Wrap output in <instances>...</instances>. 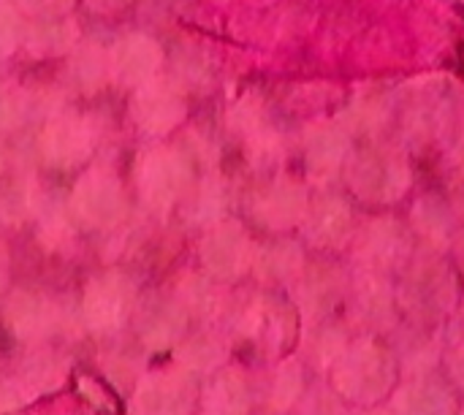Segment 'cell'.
Listing matches in <instances>:
<instances>
[{"label": "cell", "mask_w": 464, "mask_h": 415, "mask_svg": "<svg viewBox=\"0 0 464 415\" xmlns=\"http://www.w3.org/2000/svg\"><path fill=\"white\" fill-rule=\"evenodd\" d=\"M326 381L348 408H370L389 402L402 381V370L389 340L353 334Z\"/></svg>", "instance_id": "6da1fadb"}, {"label": "cell", "mask_w": 464, "mask_h": 415, "mask_svg": "<svg viewBox=\"0 0 464 415\" xmlns=\"http://www.w3.org/2000/svg\"><path fill=\"white\" fill-rule=\"evenodd\" d=\"M307 198L299 188H280L272 190L266 198H261L256 204V217L264 228L269 231H288L302 226L304 215H307Z\"/></svg>", "instance_id": "ffe728a7"}, {"label": "cell", "mask_w": 464, "mask_h": 415, "mask_svg": "<svg viewBox=\"0 0 464 415\" xmlns=\"http://www.w3.org/2000/svg\"><path fill=\"white\" fill-rule=\"evenodd\" d=\"M440 372L446 375V381L454 386V391L464 400V332H459L451 340H446Z\"/></svg>", "instance_id": "83f0119b"}, {"label": "cell", "mask_w": 464, "mask_h": 415, "mask_svg": "<svg viewBox=\"0 0 464 415\" xmlns=\"http://www.w3.org/2000/svg\"><path fill=\"white\" fill-rule=\"evenodd\" d=\"M348 415H394V410L389 408V402H383V405H370V408H351Z\"/></svg>", "instance_id": "1f68e13d"}, {"label": "cell", "mask_w": 464, "mask_h": 415, "mask_svg": "<svg viewBox=\"0 0 464 415\" xmlns=\"http://www.w3.org/2000/svg\"><path fill=\"white\" fill-rule=\"evenodd\" d=\"M19 98L8 90H0V125H14L19 120Z\"/></svg>", "instance_id": "f546056e"}, {"label": "cell", "mask_w": 464, "mask_h": 415, "mask_svg": "<svg viewBox=\"0 0 464 415\" xmlns=\"http://www.w3.org/2000/svg\"><path fill=\"white\" fill-rule=\"evenodd\" d=\"M353 334H370L389 340L402 326V310L397 302V285L386 275L356 272L345 296V318Z\"/></svg>", "instance_id": "277c9868"}, {"label": "cell", "mask_w": 464, "mask_h": 415, "mask_svg": "<svg viewBox=\"0 0 464 415\" xmlns=\"http://www.w3.org/2000/svg\"><path fill=\"white\" fill-rule=\"evenodd\" d=\"M27 5H33V8H60V5H65L68 0H24Z\"/></svg>", "instance_id": "d6a6232c"}, {"label": "cell", "mask_w": 464, "mask_h": 415, "mask_svg": "<svg viewBox=\"0 0 464 415\" xmlns=\"http://www.w3.org/2000/svg\"><path fill=\"white\" fill-rule=\"evenodd\" d=\"M389 343L400 359L402 378L440 372L443 351H446V337L440 334V329H427L402 321V326L389 337Z\"/></svg>", "instance_id": "5bb4252c"}, {"label": "cell", "mask_w": 464, "mask_h": 415, "mask_svg": "<svg viewBox=\"0 0 464 415\" xmlns=\"http://www.w3.org/2000/svg\"><path fill=\"white\" fill-rule=\"evenodd\" d=\"M359 272H375L392 277L413 261V236L397 220H375L364 228H356L351 242Z\"/></svg>", "instance_id": "5b68a950"}, {"label": "cell", "mask_w": 464, "mask_h": 415, "mask_svg": "<svg viewBox=\"0 0 464 415\" xmlns=\"http://www.w3.org/2000/svg\"><path fill=\"white\" fill-rule=\"evenodd\" d=\"M33 394L24 389V383L19 378H11V381H0V413H8V410H16L22 408L24 402H30Z\"/></svg>", "instance_id": "f1b7e54d"}, {"label": "cell", "mask_w": 464, "mask_h": 415, "mask_svg": "<svg viewBox=\"0 0 464 415\" xmlns=\"http://www.w3.org/2000/svg\"><path fill=\"white\" fill-rule=\"evenodd\" d=\"M16 41V19L11 11L0 8V49H8Z\"/></svg>", "instance_id": "4dcf8cb0"}, {"label": "cell", "mask_w": 464, "mask_h": 415, "mask_svg": "<svg viewBox=\"0 0 464 415\" xmlns=\"http://www.w3.org/2000/svg\"><path fill=\"white\" fill-rule=\"evenodd\" d=\"M459 405L462 397L443 372L405 375L389 397L394 415H459Z\"/></svg>", "instance_id": "30bf717a"}, {"label": "cell", "mask_w": 464, "mask_h": 415, "mask_svg": "<svg viewBox=\"0 0 464 415\" xmlns=\"http://www.w3.org/2000/svg\"><path fill=\"white\" fill-rule=\"evenodd\" d=\"M5 321L16 340L33 343V340L46 337L54 329L57 313L49 304V299L38 294H16L5 307Z\"/></svg>", "instance_id": "e0dca14e"}, {"label": "cell", "mask_w": 464, "mask_h": 415, "mask_svg": "<svg viewBox=\"0 0 464 415\" xmlns=\"http://www.w3.org/2000/svg\"><path fill=\"white\" fill-rule=\"evenodd\" d=\"M46 139H49V147H57L54 158H65V163H73V158L82 150H87V136L76 125H71V122L54 125Z\"/></svg>", "instance_id": "4316f807"}, {"label": "cell", "mask_w": 464, "mask_h": 415, "mask_svg": "<svg viewBox=\"0 0 464 415\" xmlns=\"http://www.w3.org/2000/svg\"><path fill=\"white\" fill-rule=\"evenodd\" d=\"M304 264H307V258H304V250L299 245L277 242V245H269V247H256L253 272L266 285L291 288V283L299 277Z\"/></svg>", "instance_id": "d6986e66"}, {"label": "cell", "mask_w": 464, "mask_h": 415, "mask_svg": "<svg viewBox=\"0 0 464 415\" xmlns=\"http://www.w3.org/2000/svg\"><path fill=\"white\" fill-rule=\"evenodd\" d=\"M141 120L152 128L158 125H169L174 122L177 117V101L169 95V92H158V90H150V92H141Z\"/></svg>", "instance_id": "484cf974"}, {"label": "cell", "mask_w": 464, "mask_h": 415, "mask_svg": "<svg viewBox=\"0 0 464 415\" xmlns=\"http://www.w3.org/2000/svg\"><path fill=\"white\" fill-rule=\"evenodd\" d=\"M397 302L402 318L416 326L440 329L462 304V285L457 272L440 256H424L402 269Z\"/></svg>", "instance_id": "3957f363"}, {"label": "cell", "mask_w": 464, "mask_h": 415, "mask_svg": "<svg viewBox=\"0 0 464 415\" xmlns=\"http://www.w3.org/2000/svg\"><path fill=\"white\" fill-rule=\"evenodd\" d=\"M24 389L35 397V394H46L52 389H57L65 378V364L54 356V353H35L22 372L16 375Z\"/></svg>", "instance_id": "603a6c76"}, {"label": "cell", "mask_w": 464, "mask_h": 415, "mask_svg": "<svg viewBox=\"0 0 464 415\" xmlns=\"http://www.w3.org/2000/svg\"><path fill=\"white\" fill-rule=\"evenodd\" d=\"M304 239L324 253L343 250L356 236V220L345 201L340 198H324L318 204L307 207V215L302 220Z\"/></svg>", "instance_id": "4fadbf2b"}, {"label": "cell", "mask_w": 464, "mask_h": 415, "mask_svg": "<svg viewBox=\"0 0 464 415\" xmlns=\"http://www.w3.org/2000/svg\"><path fill=\"white\" fill-rule=\"evenodd\" d=\"M76 209L90 226H111L122 215V196L114 179L95 174L87 182L79 185L76 190Z\"/></svg>", "instance_id": "ac0fdd59"}, {"label": "cell", "mask_w": 464, "mask_h": 415, "mask_svg": "<svg viewBox=\"0 0 464 415\" xmlns=\"http://www.w3.org/2000/svg\"><path fill=\"white\" fill-rule=\"evenodd\" d=\"M130 304H133L130 283L120 275H103L87 285L82 299V315L92 332L109 334L125 323Z\"/></svg>", "instance_id": "7c38bea8"}, {"label": "cell", "mask_w": 464, "mask_h": 415, "mask_svg": "<svg viewBox=\"0 0 464 415\" xmlns=\"http://www.w3.org/2000/svg\"><path fill=\"white\" fill-rule=\"evenodd\" d=\"M258 410L256 375L239 364H226L201 386V415H253Z\"/></svg>", "instance_id": "9c48e42d"}, {"label": "cell", "mask_w": 464, "mask_h": 415, "mask_svg": "<svg viewBox=\"0 0 464 415\" xmlns=\"http://www.w3.org/2000/svg\"><path fill=\"white\" fill-rule=\"evenodd\" d=\"M201 402V389L185 370L163 367L144 375L133 391L136 415H196Z\"/></svg>", "instance_id": "8992f818"}, {"label": "cell", "mask_w": 464, "mask_h": 415, "mask_svg": "<svg viewBox=\"0 0 464 415\" xmlns=\"http://www.w3.org/2000/svg\"><path fill=\"white\" fill-rule=\"evenodd\" d=\"M351 340H353V332L345 321L326 318V321L304 326V334H302L296 353L315 378H326Z\"/></svg>", "instance_id": "9a60e30c"}, {"label": "cell", "mask_w": 464, "mask_h": 415, "mask_svg": "<svg viewBox=\"0 0 464 415\" xmlns=\"http://www.w3.org/2000/svg\"><path fill=\"white\" fill-rule=\"evenodd\" d=\"M459 415H464V400H462V405H459Z\"/></svg>", "instance_id": "8d00e7d4"}, {"label": "cell", "mask_w": 464, "mask_h": 415, "mask_svg": "<svg viewBox=\"0 0 464 415\" xmlns=\"http://www.w3.org/2000/svg\"><path fill=\"white\" fill-rule=\"evenodd\" d=\"M351 408L340 400V394L329 386L326 378H313L299 405L291 415H348Z\"/></svg>", "instance_id": "cb8c5ba5"}, {"label": "cell", "mask_w": 464, "mask_h": 415, "mask_svg": "<svg viewBox=\"0 0 464 415\" xmlns=\"http://www.w3.org/2000/svg\"><path fill=\"white\" fill-rule=\"evenodd\" d=\"M198 415H201V413H198Z\"/></svg>", "instance_id": "74e56055"}, {"label": "cell", "mask_w": 464, "mask_h": 415, "mask_svg": "<svg viewBox=\"0 0 464 415\" xmlns=\"http://www.w3.org/2000/svg\"><path fill=\"white\" fill-rule=\"evenodd\" d=\"M158 52L150 41L133 38L117 46V71L125 79H141L155 68Z\"/></svg>", "instance_id": "d4e9b609"}, {"label": "cell", "mask_w": 464, "mask_h": 415, "mask_svg": "<svg viewBox=\"0 0 464 415\" xmlns=\"http://www.w3.org/2000/svg\"><path fill=\"white\" fill-rule=\"evenodd\" d=\"M228 326V337L250 345L264 364L294 356L304 334V318L291 294H261L247 299Z\"/></svg>", "instance_id": "7a4b0ae2"}, {"label": "cell", "mask_w": 464, "mask_h": 415, "mask_svg": "<svg viewBox=\"0 0 464 415\" xmlns=\"http://www.w3.org/2000/svg\"><path fill=\"white\" fill-rule=\"evenodd\" d=\"M313 372L299 359V353L285 356L280 362L264 364L261 375H256L258 383V408L275 415H291L304 397L307 386L313 383Z\"/></svg>", "instance_id": "8fae6325"}, {"label": "cell", "mask_w": 464, "mask_h": 415, "mask_svg": "<svg viewBox=\"0 0 464 415\" xmlns=\"http://www.w3.org/2000/svg\"><path fill=\"white\" fill-rule=\"evenodd\" d=\"M179 169L171 160H147L144 166V196L150 204L155 207H166L174 201V196L179 193Z\"/></svg>", "instance_id": "7402d4cb"}, {"label": "cell", "mask_w": 464, "mask_h": 415, "mask_svg": "<svg viewBox=\"0 0 464 415\" xmlns=\"http://www.w3.org/2000/svg\"><path fill=\"white\" fill-rule=\"evenodd\" d=\"M185 326H188V313L185 307L177 304H158L152 310H147V315L141 318V337L150 348H171L185 337Z\"/></svg>", "instance_id": "44dd1931"}, {"label": "cell", "mask_w": 464, "mask_h": 415, "mask_svg": "<svg viewBox=\"0 0 464 415\" xmlns=\"http://www.w3.org/2000/svg\"><path fill=\"white\" fill-rule=\"evenodd\" d=\"M253 415H275V413H269V410H261V408H258Z\"/></svg>", "instance_id": "d590c367"}, {"label": "cell", "mask_w": 464, "mask_h": 415, "mask_svg": "<svg viewBox=\"0 0 464 415\" xmlns=\"http://www.w3.org/2000/svg\"><path fill=\"white\" fill-rule=\"evenodd\" d=\"M351 288V277L332 264H304L299 277L291 283V299L299 307L304 323H318L334 318V313L345 304Z\"/></svg>", "instance_id": "52a82bcc"}, {"label": "cell", "mask_w": 464, "mask_h": 415, "mask_svg": "<svg viewBox=\"0 0 464 415\" xmlns=\"http://www.w3.org/2000/svg\"><path fill=\"white\" fill-rule=\"evenodd\" d=\"M256 242L237 223L215 226L201 242V264L209 277L220 283H234L253 269Z\"/></svg>", "instance_id": "ba28073f"}, {"label": "cell", "mask_w": 464, "mask_h": 415, "mask_svg": "<svg viewBox=\"0 0 464 415\" xmlns=\"http://www.w3.org/2000/svg\"><path fill=\"white\" fill-rule=\"evenodd\" d=\"M457 261H459V269L464 275V236H459V242H457Z\"/></svg>", "instance_id": "e575fe53"}, {"label": "cell", "mask_w": 464, "mask_h": 415, "mask_svg": "<svg viewBox=\"0 0 464 415\" xmlns=\"http://www.w3.org/2000/svg\"><path fill=\"white\" fill-rule=\"evenodd\" d=\"M5 277H8V261H5V256L0 250V288L5 285Z\"/></svg>", "instance_id": "836d02e7"}, {"label": "cell", "mask_w": 464, "mask_h": 415, "mask_svg": "<svg viewBox=\"0 0 464 415\" xmlns=\"http://www.w3.org/2000/svg\"><path fill=\"white\" fill-rule=\"evenodd\" d=\"M231 359V337L223 332L201 329L193 334H185L174 345V364L185 370L193 378H209L218 370H223Z\"/></svg>", "instance_id": "2e32d148"}]
</instances>
